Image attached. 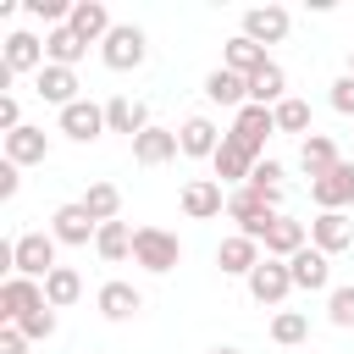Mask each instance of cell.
Instances as JSON below:
<instances>
[{"mask_svg": "<svg viewBox=\"0 0 354 354\" xmlns=\"http://www.w3.org/2000/svg\"><path fill=\"white\" fill-rule=\"evenodd\" d=\"M55 232L50 227H28V232H17L11 243H6V266H11V277H33V282H44L61 260H55Z\"/></svg>", "mask_w": 354, "mask_h": 354, "instance_id": "1", "label": "cell"}, {"mask_svg": "<svg viewBox=\"0 0 354 354\" xmlns=\"http://www.w3.org/2000/svg\"><path fill=\"white\" fill-rule=\"evenodd\" d=\"M227 216L238 221V232H243V238H254V243L266 249V232H271V221H277L282 210H277L266 194H254V188L243 183V188H227Z\"/></svg>", "mask_w": 354, "mask_h": 354, "instance_id": "2", "label": "cell"}, {"mask_svg": "<svg viewBox=\"0 0 354 354\" xmlns=\"http://www.w3.org/2000/svg\"><path fill=\"white\" fill-rule=\"evenodd\" d=\"M183 260V238L166 227H133V266H144L149 277H166Z\"/></svg>", "mask_w": 354, "mask_h": 354, "instance_id": "3", "label": "cell"}, {"mask_svg": "<svg viewBox=\"0 0 354 354\" xmlns=\"http://www.w3.org/2000/svg\"><path fill=\"white\" fill-rule=\"evenodd\" d=\"M100 61H105L111 72H133V66H144V61H149V39H144V28H138V22H116V28L105 33V44H100Z\"/></svg>", "mask_w": 354, "mask_h": 354, "instance_id": "4", "label": "cell"}, {"mask_svg": "<svg viewBox=\"0 0 354 354\" xmlns=\"http://www.w3.org/2000/svg\"><path fill=\"white\" fill-rule=\"evenodd\" d=\"M55 133L72 138V144H94L100 133H111V127H105V105H94V100H72L66 111H55Z\"/></svg>", "mask_w": 354, "mask_h": 354, "instance_id": "5", "label": "cell"}, {"mask_svg": "<svg viewBox=\"0 0 354 354\" xmlns=\"http://www.w3.org/2000/svg\"><path fill=\"white\" fill-rule=\"evenodd\" d=\"M277 133V111L271 105H243V111H232V127H227V138H238L243 149H254L260 160H266V138Z\"/></svg>", "mask_w": 354, "mask_h": 354, "instance_id": "6", "label": "cell"}, {"mask_svg": "<svg viewBox=\"0 0 354 354\" xmlns=\"http://www.w3.org/2000/svg\"><path fill=\"white\" fill-rule=\"evenodd\" d=\"M50 232H55V243H66V249H88V243L100 238V221L83 210V199H72V205H55Z\"/></svg>", "mask_w": 354, "mask_h": 354, "instance_id": "7", "label": "cell"}, {"mask_svg": "<svg viewBox=\"0 0 354 354\" xmlns=\"http://www.w3.org/2000/svg\"><path fill=\"white\" fill-rule=\"evenodd\" d=\"M288 293H293V271H288V260H271V254H266V260L249 271V299L266 304V310H277Z\"/></svg>", "mask_w": 354, "mask_h": 354, "instance_id": "8", "label": "cell"}, {"mask_svg": "<svg viewBox=\"0 0 354 354\" xmlns=\"http://www.w3.org/2000/svg\"><path fill=\"white\" fill-rule=\"evenodd\" d=\"M39 304H44V282H33V277H6L0 282V326H17Z\"/></svg>", "mask_w": 354, "mask_h": 354, "instance_id": "9", "label": "cell"}, {"mask_svg": "<svg viewBox=\"0 0 354 354\" xmlns=\"http://www.w3.org/2000/svg\"><path fill=\"white\" fill-rule=\"evenodd\" d=\"M254 166H260V155L243 149L238 138H221V149H216V160H210V171H216L221 188H243V183L254 177Z\"/></svg>", "mask_w": 354, "mask_h": 354, "instance_id": "10", "label": "cell"}, {"mask_svg": "<svg viewBox=\"0 0 354 354\" xmlns=\"http://www.w3.org/2000/svg\"><path fill=\"white\" fill-rule=\"evenodd\" d=\"M310 199H315V210H343V205H354V160H337L326 177H310Z\"/></svg>", "mask_w": 354, "mask_h": 354, "instance_id": "11", "label": "cell"}, {"mask_svg": "<svg viewBox=\"0 0 354 354\" xmlns=\"http://www.w3.org/2000/svg\"><path fill=\"white\" fill-rule=\"evenodd\" d=\"M288 28H293V17H288L282 6H249L238 33H243V39H254V44L266 50V44H282V39H288Z\"/></svg>", "mask_w": 354, "mask_h": 354, "instance_id": "12", "label": "cell"}, {"mask_svg": "<svg viewBox=\"0 0 354 354\" xmlns=\"http://www.w3.org/2000/svg\"><path fill=\"white\" fill-rule=\"evenodd\" d=\"M0 66L17 77V72H44V39L39 33H28V28H17V33H6V50H0Z\"/></svg>", "mask_w": 354, "mask_h": 354, "instance_id": "13", "label": "cell"}, {"mask_svg": "<svg viewBox=\"0 0 354 354\" xmlns=\"http://www.w3.org/2000/svg\"><path fill=\"white\" fill-rule=\"evenodd\" d=\"M310 243H315L321 254L354 249V216H348V210H321V216L310 221Z\"/></svg>", "mask_w": 354, "mask_h": 354, "instance_id": "14", "label": "cell"}, {"mask_svg": "<svg viewBox=\"0 0 354 354\" xmlns=\"http://www.w3.org/2000/svg\"><path fill=\"white\" fill-rule=\"evenodd\" d=\"M288 271H293V288H299V293H332V254H321L315 243L299 249V254L288 260Z\"/></svg>", "mask_w": 354, "mask_h": 354, "instance_id": "15", "label": "cell"}, {"mask_svg": "<svg viewBox=\"0 0 354 354\" xmlns=\"http://www.w3.org/2000/svg\"><path fill=\"white\" fill-rule=\"evenodd\" d=\"M221 210H227V188H221L216 177L183 183V216H188V221H210V216H221Z\"/></svg>", "mask_w": 354, "mask_h": 354, "instance_id": "16", "label": "cell"}, {"mask_svg": "<svg viewBox=\"0 0 354 354\" xmlns=\"http://www.w3.org/2000/svg\"><path fill=\"white\" fill-rule=\"evenodd\" d=\"M221 138H227V133H221L210 116H188V122L177 127V144H183V155H188V160H216Z\"/></svg>", "mask_w": 354, "mask_h": 354, "instance_id": "17", "label": "cell"}, {"mask_svg": "<svg viewBox=\"0 0 354 354\" xmlns=\"http://www.w3.org/2000/svg\"><path fill=\"white\" fill-rule=\"evenodd\" d=\"M6 160L11 166H44L50 160V133L33 127V122H22L17 133H6Z\"/></svg>", "mask_w": 354, "mask_h": 354, "instance_id": "18", "label": "cell"}, {"mask_svg": "<svg viewBox=\"0 0 354 354\" xmlns=\"http://www.w3.org/2000/svg\"><path fill=\"white\" fill-rule=\"evenodd\" d=\"M266 254H260V243L254 238H243V232H232V238H221L216 243V266H221V277H243L249 282V271L260 266Z\"/></svg>", "mask_w": 354, "mask_h": 354, "instance_id": "19", "label": "cell"}, {"mask_svg": "<svg viewBox=\"0 0 354 354\" xmlns=\"http://www.w3.org/2000/svg\"><path fill=\"white\" fill-rule=\"evenodd\" d=\"M33 94H39L44 105H55V111H66L72 100H83V94H77V72H72V66H50V61H44V72L33 77Z\"/></svg>", "mask_w": 354, "mask_h": 354, "instance_id": "20", "label": "cell"}, {"mask_svg": "<svg viewBox=\"0 0 354 354\" xmlns=\"http://www.w3.org/2000/svg\"><path fill=\"white\" fill-rule=\"evenodd\" d=\"M177 155H183L177 127H144V133L133 138V160H138V166H166V160H177Z\"/></svg>", "mask_w": 354, "mask_h": 354, "instance_id": "21", "label": "cell"}, {"mask_svg": "<svg viewBox=\"0 0 354 354\" xmlns=\"http://www.w3.org/2000/svg\"><path fill=\"white\" fill-rule=\"evenodd\" d=\"M66 28H72L83 44H105V33H111L116 22H111V11H105L100 0H72V17H66Z\"/></svg>", "mask_w": 354, "mask_h": 354, "instance_id": "22", "label": "cell"}, {"mask_svg": "<svg viewBox=\"0 0 354 354\" xmlns=\"http://www.w3.org/2000/svg\"><path fill=\"white\" fill-rule=\"evenodd\" d=\"M105 127H111V133L138 138V133H144V127H155V122H149L144 100H133V94H111V100H105Z\"/></svg>", "mask_w": 354, "mask_h": 354, "instance_id": "23", "label": "cell"}, {"mask_svg": "<svg viewBox=\"0 0 354 354\" xmlns=\"http://www.w3.org/2000/svg\"><path fill=\"white\" fill-rule=\"evenodd\" d=\"M94 304H100V315H105V321H133V315L144 310V293H138L133 282H116V277H111V282L94 293Z\"/></svg>", "mask_w": 354, "mask_h": 354, "instance_id": "24", "label": "cell"}, {"mask_svg": "<svg viewBox=\"0 0 354 354\" xmlns=\"http://www.w3.org/2000/svg\"><path fill=\"white\" fill-rule=\"evenodd\" d=\"M205 100H210V105H227V111H243V105H249V77L216 66V72H205Z\"/></svg>", "mask_w": 354, "mask_h": 354, "instance_id": "25", "label": "cell"}, {"mask_svg": "<svg viewBox=\"0 0 354 354\" xmlns=\"http://www.w3.org/2000/svg\"><path fill=\"white\" fill-rule=\"evenodd\" d=\"M299 249H310V227L293 221V216H277L271 232H266V254H271V260H293Z\"/></svg>", "mask_w": 354, "mask_h": 354, "instance_id": "26", "label": "cell"}, {"mask_svg": "<svg viewBox=\"0 0 354 354\" xmlns=\"http://www.w3.org/2000/svg\"><path fill=\"white\" fill-rule=\"evenodd\" d=\"M266 61H271V55H266L254 39H243V33H232V39H227V50H221V66H227V72H238V77H254Z\"/></svg>", "mask_w": 354, "mask_h": 354, "instance_id": "27", "label": "cell"}, {"mask_svg": "<svg viewBox=\"0 0 354 354\" xmlns=\"http://www.w3.org/2000/svg\"><path fill=\"white\" fill-rule=\"evenodd\" d=\"M282 100H288V72H282L277 61H266V66L249 77V105H271V111H277Z\"/></svg>", "mask_w": 354, "mask_h": 354, "instance_id": "28", "label": "cell"}, {"mask_svg": "<svg viewBox=\"0 0 354 354\" xmlns=\"http://www.w3.org/2000/svg\"><path fill=\"white\" fill-rule=\"evenodd\" d=\"M83 55H88V44H83L72 28H50V33H44V61H50V66H72V72H77Z\"/></svg>", "mask_w": 354, "mask_h": 354, "instance_id": "29", "label": "cell"}, {"mask_svg": "<svg viewBox=\"0 0 354 354\" xmlns=\"http://www.w3.org/2000/svg\"><path fill=\"white\" fill-rule=\"evenodd\" d=\"M337 160H343V155H337V144H332L326 133H310V138H299V166H304L310 177H326Z\"/></svg>", "mask_w": 354, "mask_h": 354, "instance_id": "30", "label": "cell"}, {"mask_svg": "<svg viewBox=\"0 0 354 354\" xmlns=\"http://www.w3.org/2000/svg\"><path fill=\"white\" fill-rule=\"evenodd\" d=\"M94 254H100L105 266L133 260V227H127V221H105V227H100V238H94Z\"/></svg>", "mask_w": 354, "mask_h": 354, "instance_id": "31", "label": "cell"}, {"mask_svg": "<svg viewBox=\"0 0 354 354\" xmlns=\"http://www.w3.org/2000/svg\"><path fill=\"white\" fill-rule=\"evenodd\" d=\"M83 299V277L72 271V266H55L50 277H44V304L50 310H66V304H77Z\"/></svg>", "mask_w": 354, "mask_h": 354, "instance_id": "32", "label": "cell"}, {"mask_svg": "<svg viewBox=\"0 0 354 354\" xmlns=\"http://www.w3.org/2000/svg\"><path fill=\"white\" fill-rule=\"evenodd\" d=\"M83 210H88L100 227L116 221V216H122V188H116V183H88V188H83Z\"/></svg>", "mask_w": 354, "mask_h": 354, "instance_id": "33", "label": "cell"}, {"mask_svg": "<svg viewBox=\"0 0 354 354\" xmlns=\"http://www.w3.org/2000/svg\"><path fill=\"white\" fill-rule=\"evenodd\" d=\"M304 337H310V315H304V310H277V315H271V343L299 348Z\"/></svg>", "mask_w": 354, "mask_h": 354, "instance_id": "34", "label": "cell"}, {"mask_svg": "<svg viewBox=\"0 0 354 354\" xmlns=\"http://www.w3.org/2000/svg\"><path fill=\"white\" fill-rule=\"evenodd\" d=\"M277 133H299V138L315 133V127H310V105H304L299 94H288V100L277 105Z\"/></svg>", "mask_w": 354, "mask_h": 354, "instance_id": "35", "label": "cell"}, {"mask_svg": "<svg viewBox=\"0 0 354 354\" xmlns=\"http://www.w3.org/2000/svg\"><path fill=\"white\" fill-rule=\"evenodd\" d=\"M249 188H254V194H266V199H271V205L282 210V160H271V155H266V160L254 166V177H249Z\"/></svg>", "mask_w": 354, "mask_h": 354, "instance_id": "36", "label": "cell"}, {"mask_svg": "<svg viewBox=\"0 0 354 354\" xmlns=\"http://www.w3.org/2000/svg\"><path fill=\"white\" fill-rule=\"evenodd\" d=\"M17 332H22L28 343H44V337H55V310H50V304H39L33 315H22V321H17Z\"/></svg>", "mask_w": 354, "mask_h": 354, "instance_id": "37", "label": "cell"}, {"mask_svg": "<svg viewBox=\"0 0 354 354\" xmlns=\"http://www.w3.org/2000/svg\"><path fill=\"white\" fill-rule=\"evenodd\" d=\"M22 11H28V17H39V22H50V28H66L72 0H22Z\"/></svg>", "mask_w": 354, "mask_h": 354, "instance_id": "38", "label": "cell"}, {"mask_svg": "<svg viewBox=\"0 0 354 354\" xmlns=\"http://www.w3.org/2000/svg\"><path fill=\"white\" fill-rule=\"evenodd\" d=\"M326 321H332V326H354V282L326 293Z\"/></svg>", "mask_w": 354, "mask_h": 354, "instance_id": "39", "label": "cell"}, {"mask_svg": "<svg viewBox=\"0 0 354 354\" xmlns=\"http://www.w3.org/2000/svg\"><path fill=\"white\" fill-rule=\"evenodd\" d=\"M326 100H332V111H337V116H354V77L343 72V77L332 83V94H326Z\"/></svg>", "mask_w": 354, "mask_h": 354, "instance_id": "40", "label": "cell"}, {"mask_svg": "<svg viewBox=\"0 0 354 354\" xmlns=\"http://www.w3.org/2000/svg\"><path fill=\"white\" fill-rule=\"evenodd\" d=\"M22 127V105H17V94H0V133H17Z\"/></svg>", "mask_w": 354, "mask_h": 354, "instance_id": "41", "label": "cell"}, {"mask_svg": "<svg viewBox=\"0 0 354 354\" xmlns=\"http://www.w3.org/2000/svg\"><path fill=\"white\" fill-rule=\"evenodd\" d=\"M17 188H22V166L0 160V199H17Z\"/></svg>", "mask_w": 354, "mask_h": 354, "instance_id": "42", "label": "cell"}, {"mask_svg": "<svg viewBox=\"0 0 354 354\" xmlns=\"http://www.w3.org/2000/svg\"><path fill=\"white\" fill-rule=\"evenodd\" d=\"M0 354H28V337L17 326H0Z\"/></svg>", "mask_w": 354, "mask_h": 354, "instance_id": "43", "label": "cell"}, {"mask_svg": "<svg viewBox=\"0 0 354 354\" xmlns=\"http://www.w3.org/2000/svg\"><path fill=\"white\" fill-rule=\"evenodd\" d=\"M210 354H243V348H232V343H216V348H210Z\"/></svg>", "mask_w": 354, "mask_h": 354, "instance_id": "44", "label": "cell"}, {"mask_svg": "<svg viewBox=\"0 0 354 354\" xmlns=\"http://www.w3.org/2000/svg\"><path fill=\"white\" fill-rule=\"evenodd\" d=\"M348 77H354V44H348Z\"/></svg>", "mask_w": 354, "mask_h": 354, "instance_id": "45", "label": "cell"}]
</instances>
